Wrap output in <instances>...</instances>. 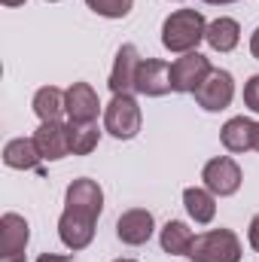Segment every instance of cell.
<instances>
[{
    "label": "cell",
    "instance_id": "cell-26",
    "mask_svg": "<svg viewBox=\"0 0 259 262\" xmlns=\"http://www.w3.org/2000/svg\"><path fill=\"white\" fill-rule=\"evenodd\" d=\"M250 55L259 61V28L253 31V37H250Z\"/></svg>",
    "mask_w": 259,
    "mask_h": 262
},
{
    "label": "cell",
    "instance_id": "cell-7",
    "mask_svg": "<svg viewBox=\"0 0 259 262\" xmlns=\"http://www.w3.org/2000/svg\"><path fill=\"white\" fill-rule=\"evenodd\" d=\"M210 70H213L210 58H204L201 52H186V55L174 58V64H171V92L195 95V89L207 79Z\"/></svg>",
    "mask_w": 259,
    "mask_h": 262
},
{
    "label": "cell",
    "instance_id": "cell-5",
    "mask_svg": "<svg viewBox=\"0 0 259 262\" xmlns=\"http://www.w3.org/2000/svg\"><path fill=\"white\" fill-rule=\"evenodd\" d=\"M235 101V79L229 70H210L207 79L195 89V104L207 113H220Z\"/></svg>",
    "mask_w": 259,
    "mask_h": 262
},
{
    "label": "cell",
    "instance_id": "cell-9",
    "mask_svg": "<svg viewBox=\"0 0 259 262\" xmlns=\"http://www.w3.org/2000/svg\"><path fill=\"white\" fill-rule=\"evenodd\" d=\"M140 52L134 43H122L119 52H116V61H113V70H110V92L113 95H131L134 92V82H137V70H140Z\"/></svg>",
    "mask_w": 259,
    "mask_h": 262
},
{
    "label": "cell",
    "instance_id": "cell-25",
    "mask_svg": "<svg viewBox=\"0 0 259 262\" xmlns=\"http://www.w3.org/2000/svg\"><path fill=\"white\" fill-rule=\"evenodd\" d=\"M37 262H73V256H67V253H40Z\"/></svg>",
    "mask_w": 259,
    "mask_h": 262
},
{
    "label": "cell",
    "instance_id": "cell-23",
    "mask_svg": "<svg viewBox=\"0 0 259 262\" xmlns=\"http://www.w3.org/2000/svg\"><path fill=\"white\" fill-rule=\"evenodd\" d=\"M244 107L250 113H259V73H253L247 82H244Z\"/></svg>",
    "mask_w": 259,
    "mask_h": 262
},
{
    "label": "cell",
    "instance_id": "cell-29",
    "mask_svg": "<svg viewBox=\"0 0 259 262\" xmlns=\"http://www.w3.org/2000/svg\"><path fill=\"white\" fill-rule=\"evenodd\" d=\"M256 152H259V128H256Z\"/></svg>",
    "mask_w": 259,
    "mask_h": 262
},
{
    "label": "cell",
    "instance_id": "cell-13",
    "mask_svg": "<svg viewBox=\"0 0 259 262\" xmlns=\"http://www.w3.org/2000/svg\"><path fill=\"white\" fill-rule=\"evenodd\" d=\"M34 143L43 156V162H61L70 156V125L64 122H40L34 131Z\"/></svg>",
    "mask_w": 259,
    "mask_h": 262
},
{
    "label": "cell",
    "instance_id": "cell-28",
    "mask_svg": "<svg viewBox=\"0 0 259 262\" xmlns=\"http://www.w3.org/2000/svg\"><path fill=\"white\" fill-rule=\"evenodd\" d=\"M0 3H3V6H21L25 0H0Z\"/></svg>",
    "mask_w": 259,
    "mask_h": 262
},
{
    "label": "cell",
    "instance_id": "cell-4",
    "mask_svg": "<svg viewBox=\"0 0 259 262\" xmlns=\"http://www.w3.org/2000/svg\"><path fill=\"white\" fill-rule=\"evenodd\" d=\"M201 180H204V189H210L213 195L229 198L241 189L244 174H241V165L232 156H217L201 168Z\"/></svg>",
    "mask_w": 259,
    "mask_h": 262
},
{
    "label": "cell",
    "instance_id": "cell-18",
    "mask_svg": "<svg viewBox=\"0 0 259 262\" xmlns=\"http://www.w3.org/2000/svg\"><path fill=\"white\" fill-rule=\"evenodd\" d=\"M207 46L213 52H232L241 43V25L229 15H220L213 21H207V34H204Z\"/></svg>",
    "mask_w": 259,
    "mask_h": 262
},
{
    "label": "cell",
    "instance_id": "cell-17",
    "mask_svg": "<svg viewBox=\"0 0 259 262\" xmlns=\"http://www.w3.org/2000/svg\"><path fill=\"white\" fill-rule=\"evenodd\" d=\"M34 113L40 122H61V116H67V92H61L58 85H43L34 95Z\"/></svg>",
    "mask_w": 259,
    "mask_h": 262
},
{
    "label": "cell",
    "instance_id": "cell-19",
    "mask_svg": "<svg viewBox=\"0 0 259 262\" xmlns=\"http://www.w3.org/2000/svg\"><path fill=\"white\" fill-rule=\"evenodd\" d=\"M192 241H195L192 229L183 220H168L162 226V232H159V244H162V250L168 256H189Z\"/></svg>",
    "mask_w": 259,
    "mask_h": 262
},
{
    "label": "cell",
    "instance_id": "cell-2",
    "mask_svg": "<svg viewBox=\"0 0 259 262\" xmlns=\"http://www.w3.org/2000/svg\"><path fill=\"white\" fill-rule=\"evenodd\" d=\"M241 238L232 229H210L195 235L189 259L192 262H241Z\"/></svg>",
    "mask_w": 259,
    "mask_h": 262
},
{
    "label": "cell",
    "instance_id": "cell-1",
    "mask_svg": "<svg viewBox=\"0 0 259 262\" xmlns=\"http://www.w3.org/2000/svg\"><path fill=\"white\" fill-rule=\"evenodd\" d=\"M204 34H207V21L198 9H177L162 25V46L177 55L198 52V43L204 40Z\"/></svg>",
    "mask_w": 259,
    "mask_h": 262
},
{
    "label": "cell",
    "instance_id": "cell-20",
    "mask_svg": "<svg viewBox=\"0 0 259 262\" xmlns=\"http://www.w3.org/2000/svg\"><path fill=\"white\" fill-rule=\"evenodd\" d=\"M183 207L198 226H210L217 216V195L210 189L189 186V189H183Z\"/></svg>",
    "mask_w": 259,
    "mask_h": 262
},
{
    "label": "cell",
    "instance_id": "cell-12",
    "mask_svg": "<svg viewBox=\"0 0 259 262\" xmlns=\"http://www.w3.org/2000/svg\"><path fill=\"white\" fill-rule=\"evenodd\" d=\"M95 223L98 220H89L82 213H73V210H64L58 216V238L70 253H79L85 250L92 241H95Z\"/></svg>",
    "mask_w": 259,
    "mask_h": 262
},
{
    "label": "cell",
    "instance_id": "cell-16",
    "mask_svg": "<svg viewBox=\"0 0 259 262\" xmlns=\"http://www.w3.org/2000/svg\"><path fill=\"white\" fill-rule=\"evenodd\" d=\"M40 162H43V156H40L34 137H12L3 146V165L12 171H34Z\"/></svg>",
    "mask_w": 259,
    "mask_h": 262
},
{
    "label": "cell",
    "instance_id": "cell-31",
    "mask_svg": "<svg viewBox=\"0 0 259 262\" xmlns=\"http://www.w3.org/2000/svg\"><path fill=\"white\" fill-rule=\"evenodd\" d=\"M49 3H58V0H49Z\"/></svg>",
    "mask_w": 259,
    "mask_h": 262
},
{
    "label": "cell",
    "instance_id": "cell-8",
    "mask_svg": "<svg viewBox=\"0 0 259 262\" xmlns=\"http://www.w3.org/2000/svg\"><path fill=\"white\" fill-rule=\"evenodd\" d=\"M64 210L82 213L89 220H98L101 210H104V189L98 186V180H92V177L73 180L64 192Z\"/></svg>",
    "mask_w": 259,
    "mask_h": 262
},
{
    "label": "cell",
    "instance_id": "cell-24",
    "mask_svg": "<svg viewBox=\"0 0 259 262\" xmlns=\"http://www.w3.org/2000/svg\"><path fill=\"white\" fill-rule=\"evenodd\" d=\"M247 244L259 253V213L250 220V226H247Z\"/></svg>",
    "mask_w": 259,
    "mask_h": 262
},
{
    "label": "cell",
    "instance_id": "cell-3",
    "mask_svg": "<svg viewBox=\"0 0 259 262\" xmlns=\"http://www.w3.org/2000/svg\"><path fill=\"white\" fill-rule=\"evenodd\" d=\"M143 125V113L134 95H113L104 107V131L116 140H134Z\"/></svg>",
    "mask_w": 259,
    "mask_h": 262
},
{
    "label": "cell",
    "instance_id": "cell-21",
    "mask_svg": "<svg viewBox=\"0 0 259 262\" xmlns=\"http://www.w3.org/2000/svg\"><path fill=\"white\" fill-rule=\"evenodd\" d=\"M101 140V128L98 122H89V125H70V156H89L95 152Z\"/></svg>",
    "mask_w": 259,
    "mask_h": 262
},
{
    "label": "cell",
    "instance_id": "cell-27",
    "mask_svg": "<svg viewBox=\"0 0 259 262\" xmlns=\"http://www.w3.org/2000/svg\"><path fill=\"white\" fill-rule=\"evenodd\" d=\"M204 3H210V6H226V3H238V0H204Z\"/></svg>",
    "mask_w": 259,
    "mask_h": 262
},
{
    "label": "cell",
    "instance_id": "cell-11",
    "mask_svg": "<svg viewBox=\"0 0 259 262\" xmlns=\"http://www.w3.org/2000/svg\"><path fill=\"white\" fill-rule=\"evenodd\" d=\"M153 232H156V220H153V213L143 210V207H131V210H125V213L116 220V238H119L122 244H128V247L146 244V241L153 238Z\"/></svg>",
    "mask_w": 259,
    "mask_h": 262
},
{
    "label": "cell",
    "instance_id": "cell-30",
    "mask_svg": "<svg viewBox=\"0 0 259 262\" xmlns=\"http://www.w3.org/2000/svg\"><path fill=\"white\" fill-rule=\"evenodd\" d=\"M113 262H137V259H113Z\"/></svg>",
    "mask_w": 259,
    "mask_h": 262
},
{
    "label": "cell",
    "instance_id": "cell-6",
    "mask_svg": "<svg viewBox=\"0 0 259 262\" xmlns=\"http://www.w3.org/2000/svg\"><path fill=\"white\" fill-rule=\"evenodd\" d=\"M31 241V226L21 213L0 216V262H25V250Z\"/></svg>",
    "mask_w": 259,
    "mask_h": 262
},
{
    "label": "cell",
    "instance_id": "cell-15",
    "mask_svg": "<svg viewBox=\"0 0 259 262\" xmlns=\"http://www.w3.org/2000/svg\"><path fill=\"white\" fill-rule=\"evenodd\" d=\"M256 128H259V122H253V119H247V116H232V119L220 128V140H223V146H226L232 156H241V152L256 149Z\"/></svg>",
    "mask_w": 259,
    "mask_h": 262
},
{
    "label": "cell",
    "instance_id": "cell-14",
    "mask_svg": "<svg viewBox=\"0 0 259 262\" xmlns=\"http://www.w3.org/2000/svg\"><path fill=\"white\" fill-rule=\"evenodd\" d=\"M134 92L143 98H162L171 92V64H165L162 58H143L137 70V82Z\"/></svg>",
    "mask_w": 259,
    "mask_h": 262
},
{
    "label": "cell",
    "instance_id": "cell-22",
    "mask_svg": "<svg viewBox=\"0 0 259 262\" xmlns=\"http://www.w3.org/2000/svg\"><path fill=\"white\" fill-rule=\"evenodd\" d=\"M85 6L101 18H125L134 9V0H85Z\"/></svg>",
    "mask_w": 259,
    "mask_h": 262
},
{
    "label": "cell",
    "instance_id": "cell-10",
    "mask_svg": "<svg viewBox=\"0 0 259 262\" xmlns=\"http://www.w3.org/2000/svg\"><path fill=\"white\" fill-rule=\"evenodd\" d=\"M98 113H101L98 92H95L89 82H73V85L67 89V119H70V125L98 122Z\"/></svg>",
    "mask_w": 259,
    "mask_h": 262
}]
</instances>
